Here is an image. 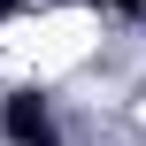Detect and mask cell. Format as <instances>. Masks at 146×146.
Here are the masks:
<instances>
[{"mask_svg": "<svg viewBox=\"0 0 146 146\" xmlns=\"http://www.w3.org/2000/svg\"><path fill=\"white\" fill-rule=\"evenodd\" d=\"M0 131H8L15 146H62V139H54V108H46V92H31V85L0 100Z\"/></svg>", "mask_w": 146, "mask_h": 146, "instance_id": "1", "label": "cell"}, {"mask_svg": "<svg viewBox=\"0 0 146 146\" xmlns=\"http://www.w3.org/2000/svg\"><path fill=\"white\" fill-rule=\"evenodd\" d=\"M100 8H115V15H146V0H100Z\"/></svg>", "mask_w": 146, "mask_h": 146, "instance_id": "2", "label": "cell"}]
</instances>
